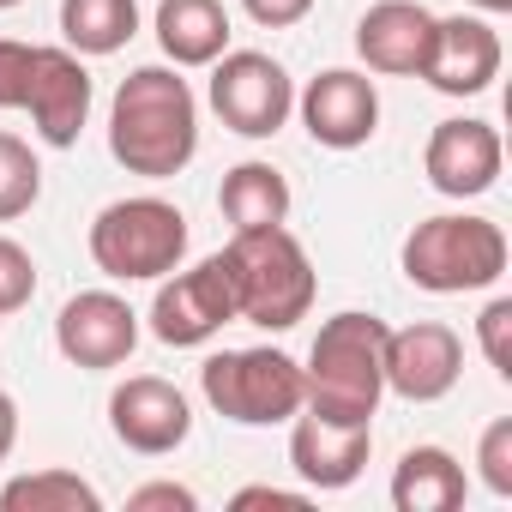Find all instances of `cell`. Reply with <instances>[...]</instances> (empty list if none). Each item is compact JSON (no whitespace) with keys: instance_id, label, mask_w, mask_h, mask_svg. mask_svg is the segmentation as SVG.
I'll return each mask as SVG.
<instances>
[{"instance_id":"cell-1","label":"cell","mask_w":512,"mask_h":512,"mask_svg":"<svg viewBox=\"0 0 512 512\" xmlns=\"http://www.w3.org/2000/svg\"><path fill=\"white\" fill-rule=\"evenodd\" d=\"M109 151L127 175L169 181L199 151V103L175 67H133L109 103Z\"/></svg>"},{"instance_id":"cell-2","label":"cell","mask_w":512,"mask_h":512,"mask_svg":"<svg viewBox=\"0 0 512 512\" xmlns=\"http://www.w3.org/2000/svg\"><path fill=\"white\" fill-rule=\"evenodd\" d=\"M308 398L302 410L326 422H374L386 398V320L380 314H332L308 350Z\"/></svg>"},{"instance_id":"cell-3","label":"cell","mask_w":512,"mask_h":512,"mask_svg":"<svg viewBox=\"0 0 512 512\" xmlns=\"http://www.w3.org/2000/svg\"><path fill=\"white\" fill-rule=\"evenodd\" d=\"M223 260H229V278H235V314L247 326H266V332H290L308 320L314 308V260H308V247L272 223V229H235L229 247H223Z\"/></svg>"},{"instance_id":"cell-4","label":"cell","mask_w":512,"mask_h":512,"mask_svg":"<svg viewBox=\"0 0 512 512\" xmlns=\"http://www.w3.org/2000/svg\"><path fill=\"white\" fill-rule=\"evenodd\" d=\"M404 278L428 296H464L506 278V229L494 217L446 211L404 235Z\"/></svg>"},{"instance_id":"cell-5","label":"cell","mask_w":512,"mask_h":512,"mask_svg":"<svg viewBox=\"0 0 512 512\" xmlns=\"http://www.w3.org/2000/svg\"><path fill=\"white\" fill-rule=\"evenodd\" d=\"M187 253V217L181 205L157 199V193H133L97 211L91 223V260L103 278L115 284H151L169 278Z\"/></svg>"},{"instance_id":"cell-6","label":"cell","mask_w":512,"mask_h":512,"mask_svg":"<svg viewBox=\"0 0 512 512\" xmlns=\"http://www.w3.org/2000/svg\"><path fill=\"white\" fill-rule=\"evenodd\" d=\"M199 392H205V404L223 422L272 428V422H290L302 410L308 380H302V362L296 356L260 344V350H217V356H205Z\"/></svg>"},{"instance_id":"cell-7","label":"cell","mask_w":512,"mask_h":512,"mask_svg":"<svg viewBox=\"0 0 512 512\" xmlns=\"http://www.w3.org/2000/svg\"><path fill=\"white\" fill-rule=\"evenodd\" d=\"M211 109L241 139H272L296 115V79L260 49H223L211 61Z\"/></svg>"},{"instance_id":"cell-8","label":"cell","mask_w":512,"mask_h":512,"mask_svg":"<svg viewBox=\"0 0 512 512\" xmlns=\"http://www.w3.org/2000/svg\"><path fill=\"white\" fill-rule=\"evenodd\" d=\"M235 314V278H229V260L211 253L193 272H169L157 278V296H151V332L157 344L169 350H193V344H211Z\"/></svg>"},{"instance_id":"cell-9","label":"cell","mask_w":512,"mask_h":512,"mask_svg":"<svg viewBox=\"0 0 512 512\" xmlns=\"http://www.w3.org/2000/svg\"><path fill=\"white\" fill-rule=\"evenodd\" d=\"M55 350L73 368H121L139 350V314L115 296V290H79L61 314H55Z\"/></svg>"},{"instance_id":"cell-10","label":"cell","mask_w":512,"mask_h":512,"mask_svg":"<svg viewBox=\"0 0 512 512\" xmlns=\"http://www.w3.org/2000/svg\"><path fill=\"white\" fill-rule=\"evenodd\" d=\"M109 428L127 452L139 458H163L193 434V404L181 386L157 380V374H133L109 392Z\"/></svg>"},{"instance_id":"cell-11","label":"cell","mask_w":512,"mask_h":512,"mask_svg":"<svg viewBox=\"0 0 512 512\" xmlns=\"http://www.w3.org/2000/svg\"><path fill=\"white\" fill-rule=\"evenodd\" d=\"M464 374V344L452 326L440 320H416V326H386V392L410 398V404H434L458 386Z\"/></svg>"},{"instance_id":"cell-12","label":"cell","mask_w":512,"mask_h":512,"mask_svg":"<svg viewBox=\"0 0 512 512\" xmlns=\"http://www.w3.org/2000/svg\"><path fill=\"white\" fill-rule=\"evenodd\" d=\"M296 109H302L308 139L326 145V151H356L380 127V91H374L368 73H350V67H332V73L308 79V91L296 97Z\"/></svg>"},{"instance_id":"cell-13","label":"cell","mask_w":512,"mask_h":512,"mask_svg":"<svg viewBox=\"0 0 512 512\" xmlns=\"http://www.w3.org/2000/svg\"><path fill=\"white\" fill-rule=\"evenodd\" d=\"M500 163H506L500 133H494L488 121H470V115L440 121V127L428 133V145H422L428 187L446 193V199H476V193H488V187L500 181Z\"/></svg>"},{"instance_id":"cell-14","label":"cell","mask_w":512,"mask_h":512,"mask_svg":"<svg viewBox=\"0 0 512 512\" xmlns=\"http://www.w3.org/2000/svg\"><path fill=\"white\" fill-rule=\"evenodd\" d=\"M368 452H374V422H326L314 410L290 416V464L314 494L350 488L368 470Z\"/></svg>"},{"instance_id":"cell-15","label":"cell","mask_w":512,"mask_h":512,"mask_svg":"<svg viewBox=\"0 0 512 512\" xmlns=\"http://www.w3.org/2000/svg\"><path fill=\"white\" fill-rule=\"evenodd\" d=\"M422 79L440 97H482L500 79V37L488 19H434V43L422 61Z\"/></svg>"},{"instance_id":"cell-16","label":"cell","mask_w":512,"mask_h":512,"mask_svg":"<svg viewBox=\"0 0 512 512\" xmlns=\"http://www.w3.org/2000/svg\"><path fill=\"white\" fill-rule=\"evenodd\" d=\"M43 145L55 151H73L85 121H91V73L73 49H37V67H31V97H25Z\"/></svg>"},{"instance_id":"cell-17","label":"cell","mask_w":512,"mask_h":512,"mask_svg":"<svg viewBox=\"0 0 512 512\" xmlns=\"http://www.w3.org/2000/svg\"><path fill=\"white\" fill-rule=\"evenodd\" d=\"M428 43H434V13L422 0H374L356 19V55L368 61V73L422 79Z\"/></svg>"},{"instance_id":"cell-18","label":"cell","mask_w":512,"mask_h":512,"mask_svg":"<svg viewBox=\"0 0 512 512\" xmlns=\"http://www.w3.org/2000/svg\"><path fill=\"white\" fill-rule=\"evenodd\" d=\"M464 494H470V476L446 446H410L392 470V506L398 512H458Z\"/></svg>"},{"instance_id":"cell-19","label":"cell","mask_w":512,"mask_h":512,"mask_svg":"<svg viewBox=\"0 0 512 512\" xmlns=\"http://www.w3.org/2000/svg\"><path fill=\"white\" fill-rule=\"evenodd\" d=\"M157 43L175 67H211L229 49L223 0H157Z\"/></svg>"},{"instance_id":"cell-20","label":"cell","mask_w":512,"mask_h":512,"mask_svg":"<svg viewBox=\"0 0 512 512\" xmlns=\"http://www.w3.org/2000/svg\"><path fill=\"white\" fill-rule=\"evenodd\" d=\"M217 205L229 217V229H272L290 217V181L272 169V163H235L217 187Z\"/></svg>"},{"instance_id":"cell-21","label":"cell","mask_w":512,"mask_h":512,"mask_svg":"<svg viewBox=\"0 0 512 512\" xmlns=\"http://www.w3.org/2000/svg\"><path fill=\"white\" fill-rule=\"evenodd\" d=\"M139 31V0H61V37L73 55H115Z\"/></svg>"},{"instance_id":"cell-22","label":"cell","mask_w":512,"mask_h":512,"mask_svg":"<svg viewBox=\"0 0 512 512\" xmlns=\"http://www.w3.org/2000/svg\"><path fill=\"white\" fill-rule=\"evenodd\" d=\"M0 512H103V494L79 470H31L0 488Z\"/></svg>"},{"instance_id":"cell-23","label":"cell","mask_w":512,"mask_h":512,"mask_svg":"<svg viewBox=\"0 0 512 512\" xmlns=\"http://www.w3.org/2000/svg\"><path fill=\"white\" fill-rule=\"evenodd\" d=\"M37 199H43V163L19 133H0V223L25 217Z\"/></svg>"},{"instance_id":"cell-24","label":"cell","mask_w":512,"mask_h":512,"mask_svg":"<svg viewBox=\"0 0 512 512\" xmlns=\"http://www.w3.org/2000/svg\"><path fill=\"white\" fill-rule=\"evenodd\" d=\"M31 296H37V260H31L13 235H0V320L19 314Z\"/></svg>"},{"instance_id":"cell-25","label":"cell","mask_w":512,"mask_h":512,"mask_svg":"<svg viewBox=\"0 0 512 512\" xmlns=\"http://www.w3.org/2000/svg\"><path fill=\"white\" fill-rule=\"evenodd\" d=\"M476 470H482V488L488 494H512V416H500V422H488L482 428V440H476Z\"/></svg>"},{"instance_id":"cell-26","label":"cell","mask_w":512,"mask_h":512,"mask_svg":"<svg viewBox=\"0 0 512 512\" xmlns=\"http://www.w3.org/2000/svg\"><path fill=\"white\" fill-rule=\"evenodd\" d=\"M476 344H482L488 368H494L500 380H512V296H494V302L482 308V320H476Z\"/></svg>"},{"instance_id":"cell-27","label":"cell","mask_w":512,"mask_h":512,"mask_svg":"<svg viewBox=\"0 0 512 512\" xmlns=\"http://www.w3.org/2000/svg\"><path fill=\"white\" fill-rule=\"evenodd\" d=\"M31 67H37V43L0 37V109H25V97H31Z\"/></svg>"},{"instance_id":"cell-28","label":"cell","mask_w":512,"mask_h":512,"mask_svg":"<svg viewBox=\"0 0 512 512\" xmlns=\"http://www.w3.org/2000/svg\"><path fill=\"white\" fill-rule=\"evenodd\" d=\"M193 506H199V494L181 482H145L127 494V512H193Z\"/></svg>"},{"instance_id":"cell-29","label":"cell","mask_w":512,"mask_h":512,"mask_svg":"<svg viewBox=\"0 0 512 512\" xmlns=\"http://www.w3.org/2000/svg\"><path fill=\"white\" fill-rule=\"evenodd\" d=\"M247 7V19L253 25H266V31H290V25H302L308 13H314V0H241Z\"/></svg>"},{"instance_id":"cell-30","label":"cell","mask_w":512,"mask_h":512,"mask_svg":"<svg viewBox=\"0 0 512 512\" xmlns=\"http://www.w3.org/2000/svg\"><path fill=\"white\" fill-rule=\"evenodd\" d=\"M229 506H235V512H253V506H290V512H302V506H308V494H290V488L260 482V488H241Z\"/></svg>"},{"instance_id":"cell-31","label":"cell","mask_w":512,"mask_h":512,"mask_svg":"<svg viewBox=\"0 0 512 512\" xmlns=\"http://www.w3.org/2000/svg\"><path fill=\"white\" fill-rule=\"evenodd\" d=\"M13 446H19V404L0 392V458H7Z\"/></svg>"},{"instance_id":"cell-32","label":"cell","mask_w":512,"mask_h":512,"mask_svg":"<svg viewBox=\"0 0 512 512\" xmlns=\"http://www.w3.org/2000/svg\"><path fill=\"white\" fill-rule=\"evenodd\" d=\"M476 13H512V0H470Z\"/></svg>"},{"instance_id":"cell-33","label":"cell","mask_w":512,"mask_h":512,"mask_svg":"<svg viewBox=\"0 0 512 512\" xmlns=\"http://www.w3.org/2000/svg\"><path fill=\"white\" fill-rule=\"evenodd\" d=\"M7 7H19V0H0V13H7Z\"/></svg>"}]
</instances>
